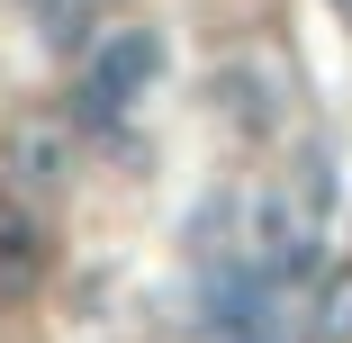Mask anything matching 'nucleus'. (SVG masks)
Segmentation results:
<instances>
[{"label": "nucleus", "instance_id": "1", "mask_svg": "<svg viewBox=\"0 0 352 343\" xmlns=\"http://www.w3.org/2000/svg\"><path fill=\"white\" fill-rule=\"evenodd\" d=\"M163 63H172L163 27H109V36H91V45H82V73H73V118H82V135L118 126L135 100L163 82Z\"/></svg>", "mask_w": 352, "mask_h": 343}, {"label": "nucleus", "instance_id": "4", "mask_svg": "<svg viewBox=\"0 0 352 343\" xmlns=\"http://www.w3.org/2000/svg\"><path fill=\"white\" fill-rule=\"evenodd\" d=\"M307 325H316L325 343H352V262H334V271H325V289H316Z\"/></svg>", "mask_w": 352, "mask_h": 343}, {"label": "nucleus", "instance_id": "2", "mask_svg": "<svg viewBox=\"0 0 352 343\" xmlns=\"http://www.w3.org/2000/svg\"><path fill=\"white\" fill-rule=\"evenodd\" d=\"M82 172V118L73 109H19L10 135H0V181L19 199H45Z\"/></svg>", "mask_w": 352, "mask_h": 343}, {"label": "nucleus", "instance_id": "3", "mask_svg": "<svg viewBox=\"0 0 352 343\" xmlns=\"http://www.w3.org/2000/svg\"><path fill=\"white\" fill-rule=\"evenodd\" d=\"M54 280V235L28 199L0 181V307H36V289Z\"/></svg>", "mask_w": 352, "mask_h": 343}, {"label": "nucleus", "instance_id": "5", "mask_svg": "<svg viewBox=\"0 0 352 343\" xmlns=\"http://www.w3.org/2000/svg\"><path fill=\"white\" fill-rule=\"evenodd\" d=\"M334 10H343V19H352V0H334Z\"/></svg>", "mask_w": 352, "mask_h": 343}]
</instances>
